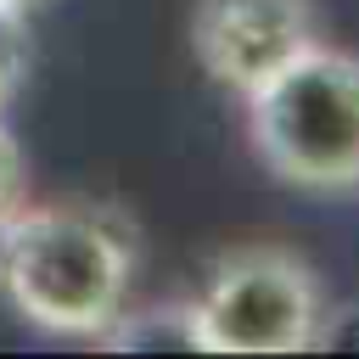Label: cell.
I'll return each instance as SVG.
<instances>
[{
  "label": "cell",
  "instance_id": "6da1fadb",
  "mask_svg": "<svg viewBox=\"0 0 359 359\" xmlns=\"http://www.w3.org/2000/svg\"><path fill=\"white\" fill-rule=\"evenodd\" d=\"M135 264V224L101 202H22L0 224V292L50 337L95 342L129 309Z\"/></svg>",
  "mask_w": 359,
  "mask_h": 359
},
{
  "label": "cell",
  "instance_id": "52a82bcc",
  "mask_svg": "<svg viewBox=\"0 0 359 359\" xmlns=\"http://www.w3.org/2000/svg\"><path fill=\"white\" fill-rule=\"evenodd\" d=\"M22 202H28V163H22L17 135H11L6 118H0V224H6Z\"/></svg>",
  "mask_w": 359,
  "mask_h": 359
},
{
  "label": "cell",
  "instance_id": "ba28073f",
  "mask_svg": "<svg viewBox=\"0 0 359 359\" xmlns=\"http://www.w3.org/2000/svg\"><path fill=\"white\" fill-rule=\"evenodd\" d=\"M314 348L320 353H359V303H325L320 325H314Z\"/></svg>",
  "mask_w": 359,
  "mask_h": 359
},
{
  "label": "cell",
  "instance_id": "8992f818",
  "mask_svg": "<svg viewBox=\"0 0 359 359\" xmlns=\"http://www.w3.org/2000/svg\"><path fill=\"white\" fill-rule=\"evenodd\" d=\"M22 73H28V28H22V11L0 0V118L17 101Z\"/></svg>",
  "mask_w": 359,
  "mask_h": 359
},
{
  "label": "cell",
  "instance_id": "277c9868",
  "mask_svg": "<svg viewBox=\"0 0 359 359\" xmlns=\"http://www.w3.org/2000/svg\"><path fill=\"white\" fill-rule=\"evenodd\" d=\"M314 0H196L191 6V50L213 84L230 95H252L292 56L320 45Z\"/></svg>",
  "mask_w": 359,
  "mask_h": 359
},
{
  "label": "cell",
  "instance_id": "3957f363",
  "mask_svg": "<svg viewBox=\"0 0 359 359\" xmlns=\"http://www.w3.org/2000/svg\"><path fill=\"white\" fill-rule=\"evenodd\" d=\"M325 292L320 275L275 241H247L213 258L191 297L202 353H309Z\"/></svg>",
  "mask_w": 359,
  "mask_h": 359
},
{
  "label": "cell",
  "instance_id": "5b68a950",
  "mask_svg": "<svg viewBox=\"0 0 359 359\" xmlns=\"http://www.w3.org/2000/svg\"><path fill=\"white\" fill-rule=\"evenodd\" d=\"M95 342L101 348H118V353H202L196 348V325H191V297L185 303L123 309Z\"/></svg>",
  "mask_w": 359,
  "mask_h": 359
},
{
  "label": "cell",
  "instance_id": "9c48e42d",
  "mask_svg": "<svg viewBox=\"0 0 359 359\" xmlns=\"http://www.w3.org/2000/svg\"><path fill=\"white\" fill-rule=\"evenodd\" d=\"M6 6H17V11H28V6H34V0H6Z\"/></svg>",
  "mask_w": 359,
  "mask_h": 359
},
{
  "label": "cell",
  "instance_id": "7a4b0ae2",
  "mask_svg": "<svg viewBox=\"0 0 359 359\" xmlns=\"http://www.w3.org/2000/svg\"><path fill=\"white\" fill-rule=\"evenodd\" d=\"M247 107L252 157L292 191H359V56L342 45H309Z\"/></svg>",
  "mask_w": 359,
  "mask_h": 359
}]
</instances>
